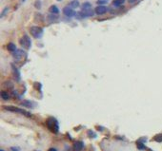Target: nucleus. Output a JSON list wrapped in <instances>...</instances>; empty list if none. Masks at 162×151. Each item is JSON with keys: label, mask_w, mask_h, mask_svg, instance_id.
Listing matches in <instances>:
<instances>
[{"label": "nucleus", "mask_w": 162, "mask_h": 151, "mask_svg": "<svg viewBox=\"0 0 162 151\" xmlns=\"http://www.w3.org/2000/svg\"><path fill=\"white\" fill-rule=\"evenodd\" d=\"M47 127L51 130L52 132H53V133H57L59 130V124L57 120L54 119V118H52V117L49 118L47 120Z\"/></svg>", "instance_id": "f257e3e1"}, {"label": "nucleus", "mask_w": 162, "mask_h": 151, "mask_svg": "<svg viewBox=\"0 0 162 151\" xmlns=\"http://www.w3.org/2000/svg\"><path fill=\"white\" fill-rule=\"evenodd\" d=\"M4 109H6V110H9V111H13V112H16V113H19V114H22V115H25V116H28V117H31L32 114L28 112V111H26V110H23L21 108H15V107H4Z\"/></svg>", "instance_id": "f03ea898"}, {"label": "nucleus", "mask_w": 162, "mask_h": 151, "mask_svg": "<svg viewBox=\"0 0 162 151\" xmlns=\"http://www.w3.org/2000/svg\"><path fill=\"white\" fill-rule=\"evenodd\" d=\"M30 32L34 38H40L43 34V29L37 26H33L30 29Z\"/></svg>", "instance_id": "7ed1b4c3"}, {"label": "nucleus", "mask_w": 162, "mask_h": 151, "mask_svg": "<svg viewBox=\"0 0 162 151\" xmlns=\"http://www.w3.org/2000/svg\"><path fill=\"white\" fill-rule=\"evenodd\" d=\"M20 44H21V46L24 47L25 49H27V50H29L30 48H31V46H32V41H31V38H30L28 35H24L20 39Z\"/></svg>", "instance_id": "20e7f679"}, {"label": "nucleus", "mask_w": 162, "mask_h": 151, "mask_svg": "<svg viewBox=\"0 0 162 151\" xmlns=\"http://www.w3.org/2000/svg\"><path fill=\"white\" fill-rule=\"evenodd\" d=\"M13 56L15 58L16 61H19V60H21L23 57H25L26 56V53H25V51L23 50H16L13 53Z\"/></svg>", "instance_id": "39448f33"}, {"label": "nucleus", "mask_w": 162, "mask_h": 151, "mask_svg": "<svg viewBox=\"0 0 162 151\" xmlns=\"http://www.w3.org/2000/svg\"><path fill=\"white\" fill-rule=\"evenodd\" d=\"M63 14L66 15V16H68V17H73V16H74V15L76 14L75 12L74 11V9L71 8L70 6H67V7H65L63 9Z\"/></svg>", "instance_id": "423d86ee"}, {"label": "nucleus", "mask_w": 162, "mask_h": 151, "mask_svg": "<svg viewBox=\"0 0 162 151\" xmlns=\"http://www.w3.org/2000/svg\"><path fill=\"white\" fill-rule=\"evenodd\" d=\"M94 15V12L89 10V11H82L79 14H76V17H79V18H86V17H90V16H93Z\"/></svg>", "instance_id": "0eeeda50"}, {"label": "nucleus", "mask_w": 162, "mask_h": 151, "mask_svg": "<svg viewBox=\"0 0 162 151\" xmlns=\"http://www.w3.org/2000/svg\"><path fill=\"white\" fill-rule=\"evenodd\" d=\"M107 11H108V9L106 6H102V5H98L97 7L95 9V13H96V14L98 15H101V14H106L107 13Z\"/></svg>", "instance_id": "6e6552de"}, {"label": "nucleus", "mask_w": 162, "mask_h": 151, "mask_svg": "<svg viewBox=\"0 0 162 151\" xmlns=\"http://www.w3.org/2000/svg\"><path fill=\"white\" fill-rule=\"evenodd\" d=\"M84 148V143L82 141H77L74 144V151H81Z\"/></svg>", "instance_id": "1a4fd4ad"}, {"label": "nucleus", "mask_w": 162, "mask_h": 151, "mask_svg": "<svg viewBox=\"0 0 162 151\" xmlns=\"http://www.w3.org/2000/svg\"><path fill=\"white\" fill-rule=\"evenodd\" d=\"M21 105H22L23 107H26V108H29L35 107V104H33V102H30V101H23L22 103H21Z\"/></svg>", "instance_id": "9d476101"}, {"label": "nucleus", "mask_w": 162, "mask_h": 151, "mask_svg": "<svg viewBox=\"0 0 162 151\" xmlns=\"http://www.w3.org/2000/svg\"><path fill=\"white\" fill-rule=\"evenodd\" d=\"M49 12L52 14H59V9L56 6H54V5H52V6H51L50 7V9H49Z\"/></svg>", "instance_id": "9b49d317"}, {"label": "nucleus", "mask_w": 162, "mask_h": 151, "mask_svg": "<svg viewBox=\"0 0 162 151\" xmlns=\"http://www.w3.org/2000/svg\"><path fill=\"white\" fill-rule=\"evenodd\" d=\"M13 71H14V76L16 79V81H20V73H19L18 69L15 68V66H13Z\"/></svg>", "instance_id": "f8f14e48"}, {"label": "nucleus", "mask_w": 162, "mask_h": 151, "mask_svg": "<svg viewBox=\"0 0 162 151\" xmlns=\"http://www.w3.org/2000/svg\"><path fill=\"white\" fill-rule=\"evenodd\" d=\"M125 2V0H113V7H120L121 5H123Z\"/></svg>", "instance_id": "ddd939ff"}, {"label": "nucleus", "mask_w": 162, "mask_h": 151, "mask_svg": "<svg viewBox=\"0 0 162 151\" xmlns=\"http://www.w3.org/2000/svg\"><path fill=\"white\" fill-rule=\"evenodd\" d=\"M8 50H10L11 52H13V53H14V52H15L17 49H16V46H15L14 43H10L9 45H8Z\"/></svg>", "instance_id": "4468645a"}, {"label": "nucleus", "mask_w": 162, "mask_h": 151, "mask_svg": "<svg viewBox=\"0 0 162 151\" xmlns=\"http://www.w3.org/2000/svg\"><path fill=\"white\" fill-rule=\"evenodd\" d=\"M70 7L73 8V9H75V8L79 7V2L77 0H73L71 3H70Z\"/></svg>", "instance_id": "2eb2a0df"}, {"label": "nucleus", "mask_w": 162, "mask_h": 151, "mask_svg": "<svg viewBox=\"0 0 162 151\" xmlns=\"http://www.w3.org/2000/svg\"><path fill=\"white\" fill-rule=\"evenodd\" d=\"M91 7H92L91 3L86 2V3H84V4L82 5V11H89V10L91 9Z\"/></svg>", "instance_id": "dca6fc26"}, {"label": "nucleus", "mask_w": 162, "mask_h": 151, "mask_svg": "<svg viewBox=\"0 0 162 151\" xmlns=\"http://www.w3.org/2000/svg\"><path fill=\"white\" fill-rule=\"evenodd\" d=\"M3 86L4 87H7V88H13L14 87V84L12 82H10V81H7V82H5L3 84Z\"/></svg>", "instance_id": "f3484780"}, {"label": "nucleus", "mask_w": 162, "mask_h": 151, "mask_svg": "<svg viewBox=\"0 0 162 151\" xmlns=\"http://www.w3.org/2000/svg\"><path fill=\"white\" fill-rule=\"evenodd\" d=\"M1 97H2L4 100H9L10 95H9V93L6 92V91H1Z\"/></svg>", "instance_id": "a211bd4d"}, {"label": "nucleus", "mask_w": 162, "mask_h": 151, "mask_svg": "<svg viewBox=\"0 0 162 151\" xmlns=\"http://www.w3.org/2000/svg\"><path fill=\"white\" fill-rule=\"evenodd\" d=\"M155 141L156 142H162V134H158L155 137Z\"/></svg>", "instance_id": "6ab92c4d"}, {"label": "nucleus", "mask_w": 162, "mask_h": 151, "mask_svg": "<svg viewBox=\"0 0 162 151\" xmlns=\"http://www.w3.org/2000/svg\"><path fill=\"white\" fill-rule=\"evenodd\" d=\"M106 3H108V0H97V4L98 5H102L103 6V4H106Z\"/></svg>", "instance_id": "aec40b11"}, {"label": "nucleus", "mask_w": 162, "mask_h": 151, "mask_svg": "<svg viewBox=\"0 0 162 151\" xmlns=\"http://www.w3.org/2000/svg\"><path fill=\"white\" fill-rule=\"evenodd\" d=\"M35 8H37V9H40L41 8V2H40V0H37L36 2H35Z\"/></svg>", "instance_id": "412c9836"}, {"label": "nucleus", "mask_w": 162, "mask_h": 151, "mask_svg": "<svg viewBox=\"0 0 162 151\" xmlns=\"http://www.w3.org/2000/svg\"><path fill=\"white\" fill-rule=\"evenodd\" d=\"M8 10H9L8 8H5V9H4V11H3V13H2V14H1V17H3L4 15L6 14V13H7V12H8Z\"/></svg>", "instance_id": "4be33fe9"}, {"label": "nucleus", "mask_w": 162, "mask_h": 151, "mask_svg": "<svg viewBox=\"0 0 162 151\" xmlns=\"http://www.w3.org/2000/svg\"><path fill=\"white\" fill-rule=\"evenodd\" d=\"M49 18H52V20H53V19H56V18H57V15H55V16H54V15H50V16H49Z\"/></svg>", "instance_id": "5701e85b"}, {"label": "nucleus", "mask_w": 162, "mask_h": 151, "mask_svg": "<svg viewBox=\"0 0 162 151\" xmlns=\"http://www.w3.org/2000/svg\"><path fill=\"white\" fill-rule=\"evenodd\" d=\"M128 1H129L130 4H133V3H134V2H136L137 0H128Z\"/></svg>", "instance_id": "b1692460"}, {"label": "nucleus", "mask_w": 162, "mask_h": 151, "mask_svg": "<svg viewBox=\"0 0 162 151\" xmlns=\"http://www.w3.org/2000/svg\"><path fill=\"white\" fill-rule=\"evenodd\" d=\"M12 150L13 151H18L19 149H18V148H16V147H12Z\"/></svg>", "instance_id": "393cba45"}, {"label": "nucleus", "mask_w": 162, "mask_h": 151, "mask_svg": "<svg viewBox=\"0 0 162 151\" xmlns=\"http://www.w3.org/2000/svg\"><path fill=\"white\" fill-rule=\"evenodd\" d=\"M48 151H57V150H56L55 148H53V147H52V148H50V149H49V150H48Z\"/></svg>", "instance_id": "a878e982"}, {"label": "nucleus", "mask_w": 162, "mask_h": 151, "mask_svg": "<svg viewBox=\"0 0 162 151\" xmlns=\"http://www.w3.org/2000/svg\"><path fill=\"white\" fill-rule=\"evenodd\" d=\"M0 151H4V150H3V149H1V150H0Z\"/></svg>", "instance_id": "bb28decb"}, {"label": "nucleus", "mask_w": 162, "mask_h": 151, "mask_svg": "<svg viewBox=\"0 0 162 151\" xmlns=\"http://www.w3.org/2000/svg\"><path fill=\"white\" fill-rule=\"evenodd\" d=\"M58 1H60V0H58Z\"/></svg>", "instance_id": "cd10ccee"}]
</instances>
